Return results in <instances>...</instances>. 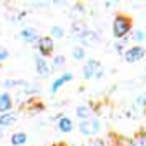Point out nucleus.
<instances>
[{"mask_svg":"<svg viewBox=\"0 0 146 146\" xmlns=\"http://www.w3.org/2000/svg\"><path fill=\"white\" fill-rule=\"evenodd\" d=\"M131 29V21L124 16H117L113 21V36L115 38H122L129 33Z\"/></svg>","mask_w":146,"mask_h":146,"instance_id":"obj_1","label":"nucleus"},{"mask_svg":"<svg viewBox=\"0 0 146 146\" xmlns=\"http://www.w3.org/2000/svg\"><path fill=\"white\" fill-rule=\"evenodd\" d=\"M83 76L86 79H91V78H102L103 72L100 70V62L96 60H88L84 69H83Z\"/></svg>","mask_w":146,"mask_h":146,"instance_id":"obj_2","label":"nucleus"},{"mask_svg":"<svg viewBox=\"0 0 146 146\" xmlns=\"http://www.w3.org/2000/svg\"><path fill=\"white\" fill-rule=\"evenodd\" d=\"M100 122L98 120H83L81 124H79V131L83 132V134H86V136H93V134H96L98 131H100Z\"/></svg>","mask_w":146,"mask_h":146,"instance_id":"obj_3","label":"nucleus"},{"mask_svg":"<svg viewBox=\"0 0 146 146\" xmlns=\"http://www.w3.org/2000/svg\"><path fill=\"white\" fill-rule=\"evenodd\" d=\"M144 57V48L143 46H132V48H129L125 53H124V58L127 60V62H137V60H141Z\"/></svg>","mask_w":146,"mask_h":146,"instance_id":"obj_4","label":"nucleus"},{"mask_svg":"<svg viewBox=\"0 0 146 146\" xmlns=\"http://www.w3.org/2000/svg\"><path fill=\"white\" fill-rule=\"evenodd\" d=\"M38 50L40 53L45 57V55H50L53 52V40L50 36H45V38H40L38 40Z\"/></svg>","mask_w":146,"mask_h":146,"instance_id":"obj_5","label":"nucleus"},{"mask_svg":"<svg viewBox=\"0 0 146 146\" xmlns=\"http://www.w3.org/2000/svg\"><path fill=\"white\" fill-rule=\"evenodd\" d=\"M81 41H83V45H86V46H93L96 41H98V35L95 33V31H90V29H86L83 35H81V38H79Z\"/></svg>","mask_w":146,"mask_h":146,"instance_id":"obj_6","label":"nucleus"},{"mask_svg":"<svg viewBox=\"0 0 146 146\" xmlns=\"http://www.w3.org/2000/svg\"><path fill=\"white\" fill-rule=\"evenodd\" d=\"M11 108H12V100H11V95H9V93L0 95V115H2V113H7V112H11Z\"/></svg>","mask_w":146,"mask_h":146,"instance_id":"obj_7","label":"nucleus"},{"mask_svg":"<svg viewBox=\"0 0 146 146\" xmlns=\"http://www.w3.org/2000/svg\"><path fill=\"white\" fill-rule=\"evenodd\" d=\"M36 72H38L40 76H43V78L50 74V65L41 57H36Z\"/></svg>","mask_w":146,"mask_h":146,"instance_id":"obj_8","label":"nucleus"},{"mask_svg":"<svg viewBox=\"0 0 146 146\" xmlns=\"http://www.w3.org/2000/svg\"><path fill=\"white\" fill-rule=\"evenodd\" d=\"M21 38L29 43V41H35V40L38 38V33H36L33 28H24V29L21 31Z\"/></svg>","mask_w":146,"mask_h":146,"instance_id":"obj_9","label":"nucleus"},{"mask_svg":"<svg viewBox=\"0 0 146 146\" xmlns=\"http://www.w3.org/2000/svg\"><path fill=\"white\" fill-rule=\"evenodd\" d=\"M70 79H72V74H69V72H67V74H64L62 78H58V79L52 84V93H57V90H60L62 84L67 83V81H70Z\"/></svg>","mask_w":146,"mask_h":146,"instance_id":"obj_10","label":"nucleus"},{"mask_svg":"<svg viewBox=\"0 0 146 146\" xmlns=\"http://www.w3.org/2000/svg\"><path fill=\"white\" fill-rule=\"evenodd\" d=\"M14 122H16V115H14L12 112H7V113H2V115H0V125L9 127V125H12Z\"/></svg>","mask_w":146,"mask_h":146,"instance_id":"obj_11","label":"nucleus"},{"mask_svg":"<svg viewBox=\"0 0 146 146\" xmlns=\"http://www.w3.org/2000/svg\"><path fill=\"white\" fill-rule=\"evenodd\" d=\"M58 129H60L62 132H70V131H72V120L67 119V117H62V119L58 120Z\"/></svg>","mask_w":146,"mask_h":146,"instance_id":"obj_12","label":"nucleus"},{"mask_svg":"<svg viewBox=\"0 0 146 146\" xmlns=\"http://www.w3.org/2000/svg\"><path fill=\"white\" fill-rule=\"evenodd\" d=\"M26 139H28V136L24 134V132H16V134H12V144L14 146H21V144H24L26 143Z\"/></svg>","mask_w":146,"mask_h":146,"instance_id":"obj_13","label":"nucleus"},{"mask_svg":"<svg viewBox=\"0 0 146 146\" xmlns=\"http://www.w3.org/2000/svg\"><path fill=\"white\" fill-rule=\"evenodd\" d=\"M84 28H86V26H84L83 23H76V24H74V28H72V35L78 36V38H81V35L86 31Z\"/></svg>","mask_w":146,"mask_h":146,"instance_id":"obj_14","label":"nucleus"},{"mask_svg":"<svg viewBox=\"0 0 146 146\" xmlns=\"http://www.w3.org/2000/svg\"><path fill=\"white\" fill-rule=\"evenodd\" d=\"M90 113H91V110H90L88 107H84V105L78 107V117H81V119L86 120V117H90Z\"/></svg>","mask_w":146,"mask_h":146,"instance_id":"obj_15","label":"nucleus"},{"mask_svg":"<svg viewBox=\"0 0 146 146\" xmlns=\"http://www.w3.org/2000/svg\"><path fill=\"white\" fill-rule=\"evenodd\" d=\"M84 55H86V52H84V48H81V46H78V48H74V50H72V57H74L76 60H81V58H84Z\"/></svg>","mask_w":146,"mask_h":146,"instance_id":"obj_16","label":"nucleus"},{"mask_svg":"<svg viewBox=\"0 0 146 146\" xmlns=\"http://www.w3.org/2000/svg\"><path fill=\"white\" fill-rule=\"evenodd\" d=\"M64 36V29L60 26H53L52 28V38H62Z\"/></svg>","mask_w":146,"mask_h":146,"instance_id":"obj_17","label":"nucleus"},{"mask_svg":"<svg viewBox=\"0 0 146 146\" xmlns=\"http://www.w3.org/2000/svg\"><path fill=\"white\" fill-rule=\"evenodd\" d=\"M134 40H136V41H143V40H144V33H143V31H136V33H134Z\"/></svg>","mask_w":146,"mask_h":146,"instance_id":"obj_18","label":"nucleus"},{"mask_svg":"<svg viewBox=\"0 0 146 146\" xmlns=\"http://www.w3.org/2000/svg\"><path fill=\"white\" fill-rule=\"evenodd\" d=\"M5 58H9V52L5 48H0V60H5Z\"/></svg>","mask_w":146,"mask_h":146,"instance_id":"obj_19","label":"nucleus"},{"mask_svg":"<svg viewBox=\"0 0 146 146\" xmlns=\"http://www.w3.org/2000/svg\"><path fill=\"white\" fill-rule=\"evenodd\" d=\"M90 146H105V143H103L102 139H93V141L90 143Z\"/></svg>","mask_w":146,"mask_h":146,"instance_id":"obj_20","label":"nucleus"},{"mask_svg":"<svg viewBox=\"0 0 146 146\" xmlns=\"http://www.w3.org/2000/svg\"><path fill=\"white\" fill-rule=\"evenodd\" d=\"M4 86H5V88H12V86H17V83L12 81V79H7V81L4 83Z\"/></svg>","mask_w":146,"mask_h":146,"instance_id":"obj_21","label":"nucleus"},{"mask_svg":"<svg viewBox=\"0 0 146 146\" xmlns=\"http://www.w3.org/2000/svg\"><path fill=\"white\" fill-rule=\"evenodd\" d=\"M53 64H55V65H62V64H64V57H55Z\"/></svg>","mask_w":146,"mask_h":146,"instance_id":"obj_22","label":"nucleus"},{"mask_svg":"<svg viewBox=\"0 0 146 146\" xmlns=\"http://www.w3.org/2000/svg\"><path fill=\"white\" fill-rule=\"evenodd\" d=\"M137 103H141V105H146V95H143L141 98H137Z\"/></svg>","mask_w":146,"mask_h":146,"instance_id":"obj_23","label":"nucleus"}]
</instances>
